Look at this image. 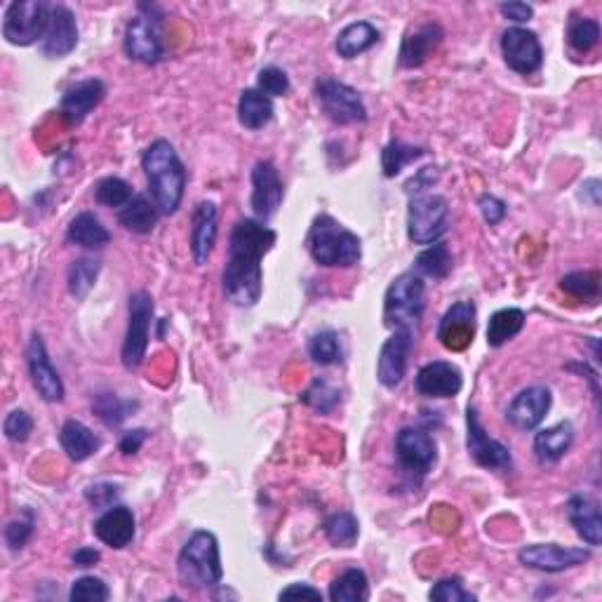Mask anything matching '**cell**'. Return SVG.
I'll return each instance as SVG.
<instances>
[{
  "instance_id": "46",
  "label": "cell",
  "mask_w": 602,
  "mask_h": 602,
  "mask_svg": "<svg viewBox=\"0 0 602 602\" xmlns=\"http://www.w3.org/2000/svg\"><path fill=\"white\" fill-rule=\"evenodd\" d=\"M257 90L264 92L266 97H285L290 92V78L278 66H266L257 76Z\"/></svg>"
},
{
  "instance_id": "42",
  "label": "cell",
  "mask_w": 602,
  "mask_h": 602,
  "mask_svg": "<svg viewBox=\"0 0 602 602\" xmlns=\"http://www.w3.org/2000/svg\"><path fill=\"white\" fill-rule=\"evenodd\" d=\"M99 269H102V266H99L97 259H90V257L76 259V262L71 264V269H69V292L73 294V297H76V299L88 297V292L97 283Z\"/></svg>"
},
{
  "instance_id": "51",
  "label": "cell",
  "mask_w": 602,
  "mask_h": 602,
  "mask_svg": "<svg viewBox=\"0 0 602 602\" xmlns=\"http://www.w3.org/2000/svg\"><path fill=\"white\" fill-rule=\"evenodd\" d=\"M478 205H480V214H483V219L490 226H497L504 222V217H506L504 200H499L497 196H483Z\"/></svg>"
},
{
  "instance_id": "53",
  "label": "cell",
  "mask_w": 602,
  "mask_h": 602,
  "mask_svg": "<svg viewBox=\"0 0 602 602\" xmlns=\"http://www.w3.org/2000/svg\"><path fill=\"white\" fill-rule=\"evenodd\" d=\"M146 438H149V431H146V428H135V431L123 433V438H120V445H118L120 452H123L125 457H132V454L142 450Z\"/></svg>"
},
{
  "instance_id": "55",
  "label": "cell",
  "mask_w": 602,
  "mask_h": 602,
  "mask_svg": "<svg viewBox=\"0 0 602 602\" xmlns=\"http://www.w3.org/2000/svg\"><path fill=\"white\" fill-rule=\"evenodd\" d=\"M71 560H73V565L76 567H92V565H97L99 560H102V553L97 551V548H78L76 553L71 555Z\"/></svg>"
},
{
  "instance_id": "20",
  "label": "cell",
  "mask_w": 602,
  "mask_h": 602,
  "mask_svg": "<svg viewBox=\"0 0 602 602\" xmlns=\"http://www.w3.org/2000/svg\"><path fill=\"white\" fill-rule=\"evenodd\" d=\"M78 45V24H76V15H73L71 8L66 5H55L52 3V12H50V26L48 33H45L43 43H40V52L43 57L48 59H62L66 55H71Z\"/></svg>"
},
{
  "instance_id": "4",
  "label": "cell",
  "mask_w": 602,
  "mask_h": 602,
  "mask_svg": "<svg viewBox=\"0 0 602 602\" xmlns=\"http://www.w3.org/2000/svg\"><path fill=\"white\" fill-rule=\"evenodd\" d=\"M177 572L179 581L193 591H210L222 584L224 567L217 537L207 530L193 532L179 553Z\"/></svg>"
},
{
  "instance_id": "17",
  "label": "cell",
  "mask_w": 602,
  "mask_h": 602,
  "mask_svg": "<svg viewBox=\"0 0 602 602\" xmlns=\"http://www.w3.org/2000/svg\"><path fill=\"white\" fill-rule=\"evenodd\" d=\"M283 198L285 189L276 165L271 160H259L252 167V210L257 214V219H262V222L271 219L278 212Z\"/></svg>"
},
{
  "instance_id": "44",
  "label": "cell",
  "mask_w": 602,
  "mask_h": 602,
  "mask_svg": "<svg viewBox=\"0 0 602 602\" xmlns=\"http://www.w3.org/2000/svg\"><path fill=\"white\" fill-rule=\"evenodd\" d=\"M560 290L574 299H598L600 294V276L591 271H574L560 280Z\"/></svg>"
},
{
  "instance_id": "47",
  "label": "cell",
  "mask_w": 602,
  "mask_h": 602,
  "mask_svg": "<svg viewBox=\"0 0 602 602\" xmlns=\"http://www.w3.org/2000/svg\"><path fill=\"white\" fill-rule=\"evenodd\" d=\"M428 598L436 602H473L476 600V595L466 591L459 577H447V579H440L438 584L431 588Z\"/></svg>"
},
{
  "instance_id": "34",
  "label": "cell",
  "mask_w": 602,
  "mask_h": 602,
  "mask_svg": "<svg viewBox=\"0 0 602 602\" xmlns=\"http://www.w3.org/2000/svg\"><path fill=\"white\" fill-rule=\"evenodd\" d=\"M370 598V581L360 567L344 570L330 584V600L334 602H363Z\"/></svg>"
},
{
  "instance_id": "22",
  "label": "cell",
  "mask_w": 602,
  "mask_h": 602,
  "mask_svg": "<svg viewBox=\"0 0 602 602\" xmlns=\"http://www.w3.org/2000/svg\"><path fill=\"white\" fill-rule=\"evenodd\" d=\"M106 97V85L99 78L78 80L64 92L62 102H59V113L69 125H80Z\"/></svg>"
},
{
  "instance_id": "52",
  "label": "cell",
  "mask_w": 602,
  "mask_h": 602,
  "mask_svg": "<svg viewBox=\"0 0 602 602\" xmlns=\"http://www.w3.org/2000/svg\"><path fill=\"white\" fill-rule=\"evenodd\" d=\"M499 12L508 19V22H513V24H525V22H530V19L534 17L532 5L518 3V0H513V3H501L499 5Z\"/></svg>"
},
{
  "instance_id": "31",
  "label": "cell",
  "mask_w": 602,
  "mask_h": 602,
  "mask_svg": "<svg viewBox=\"0 0 602 602\" xmlns=\"http://www.w3.org/2000/svg\"><path fill=\"white\" fill-rule=\"evenodd\" d=\"M273 102L257 88L243 90L238 99V120L247 130H262L273 120Z\"/></svg>"
},
{
  "instance_id": "2",
  "label": "cell",
  "mask_w": 602,
  "mask_h": 602,
  "mask_svg": "<svg viewBox=\"0 0 602 602\" xmlns=\"http://www.w3.org/2000/svg\"><path fill=\"white\" fill-rule=\"evenodd\" d=\"M142 167L149 179L151 200L160 214H175L184 200L186 170L175 146L167 139H156L142 156Z\"/></svg>"
},
{
  "instance_id": "16",
  "label": "cell",
  "mask_w": 602,
  "mask_h": 602,
  "mask_svg": "<svg viewBox=\"0 0 602 602\" xmlns=\"http://www.w3.org/2000/svg\"><path fill=\"white\" fill-rule=\"evenodd\" d=\"M414 346V334L405 330H393L389 339L384 341L377 360V377L381 386L386 389H396L400 381L405 379L407 363H410V353Z\"/></svg>"
},
{
  "instance_id": "18",
  "label": "cell",
  "mask_w": 602,
  "mask_h": 602,
  "mask_svg": "<svg viewBox=\"0 0 602 602\" xmlns=\"http://www.w3.org/2000/svg\"><path fill=\"white\" fill-rule=\"evenodd\" d=\"M476 337V304L457 301L452 309L440 318L438 339L447 351H466Z\"/></svg>"
},
{
  "instance_id": "30",
  "label": "cell",
  "mask_w": 602,
  "mask_h": 602,
  "mask_svg": "<svg viewBox=\"0 0 602 602\" xmlns=\"http://www.w3.org/2000/svg\"><path fill=\"white\" fill-rule=\"evenodd\" d=\"M158 217H160V212H158L156 203L146 196H142V193H135L130 203L118 210V224L127 231L139 233V236H146V233H151L153 229H156Z\"/></svg>"
},
{
  "instance_id": "6",
  "label": "cell",
  "mask_w": 602,
  "mask_h": 602,
  "mask_svg": "<svg viewBox=\"0 0 602 602\" xmlns=\"http://www.w3.org/2000/svg\"><path fill=\"white\" fill-rule=\"evenodd\" d=\"M450 231V203L438 193H414L407 207V238L414 245H433Z\"/></svg>"
},
{
  "instance_id": "9",
  "label": "cell",
  "mask_w": 602,
  "mask_h": 602,
  "mask_svg": "<svg viewBox=\"0 0 602 602\" xmlns=\"http://www.w3.org/2000/svg\"><path fill=\"white\" fill-rule=\"evenodd\" d=\"M318 106L332 123L358 125L367 120V109L363 97L351 85L334 78H320L316 83Z\"/></svg>"
},
{
  "instance_id": "37",
  "label": "cell",
  "mask_w": 602,
  "mask_h": 602,
  "mask_svg": "<svg viewBox=\"0 0 602 602\" xmlns=\"http://www.w3.org/2000/svg\"><path fill=\"white\" fill-rule=\"evenodd\" d=\"M360 525L356 515L349 511L334 513L325 523V537L334 548H351L358 541Z\"/></svg>"
},
{
  "instance_id": "40",
  "label": "cell",
  "mask_w": 602,
  "mask_h": 602,
  "mask_svg": "<svg viewBox=\"0 0 602 602\" xmlns=\"http://www.w3.org/2000/svg\"><path fill=\"white\" fill-rule=\"evenodd\" d=\"M600 40V24L588 17H572L567 24V43L574 52H591Z\"/></svg>"
},
{
  "instance_id": "28",
  "label": "cell",
  "mask_w": 602,
  "mask_h": 602,
  "mask_svg": "<svg viewBox=\"0 0 602 602\" xmlns=\"http://www.w3.org/2000/svg\"><path fill=\"white\" fill-rule=\"evenodd\" d=\"M574 443V426L570 421H560L551 428H544L534 436V454L541 464H555L570 452Z\"/></svg>"
},
{
  "instance_id": "10",
  "label": "cell",
  "mask_w": 602,
  "mask_h": 602,
  "mask_svg": "<svg viewBox=\"0 0 602 602\" xmlns=\"http://www.w3.org/2000/svg\"><path fill=\"white\" fill-rule=\"evenodd\" d=\"M398 464L414 480L426 478L438 461V447L431 433L407 426L396 438Z\"/></svg>"
},
{
  "instance_id": "36",
  "label": "cell",
  "mask_w": 602,
  "mask_h": 602,
  "mask_svg": "<svg viewBox=\"0 0 602 602\" xmlns=\"http://www.w3.org/2000/svg\"><path fill=\"white\" fill-rule=\"evenodd\" d=\"M137 407L139 405L135 400H123L118 398L116 393H99V396L92 400V410H95L97 417L102 419L106 426H120Z\"/></svg>"
},
{
  "instance_id": "48",
  "label": "cell",
  "mask_w": 602,
  "mask_h": 602,
  "mask_svg": "<svg viewBox=\"0 0 602 602\" xmlns=\"http://www.w3.org/2000/svg\"><path fill=\"white\" fill-rule=\"evenodd\" d=\"M3 431L10 443H26L33 433L31 414L24 410H12L3 421Z\"/></svg>"
},
{
  "instance_id": "26",
  "label": "cell",
  "mask_w": 602,
  "mask_h": 602,
  "mask_svg": "<svg viewBox=\"0 0 602 602\" xmlns=\"http://www.w3.org/2000/svg\"><path fill=\"white\" fill-rule=\"evenodd\" d=\"M567 518H570L572 527L588 546L602 544V518L598 501L586 497V494H574L567 501Z\"/></svg>"
},
{
  "instance_id": "41",
  "label": "cell",
  "mask_w": 602,
  "mask_h": 602,
  "mask_svg": "<svg viewBox=\"0 0 602 602\" xmlns=\"http://www.w3.org/2000/svg\"><path fill=\"white\" fill-rule=\"evenodd\" d=\"M301 400H304L306 405L313 407V410L320 414H330V412H334V407L341 403V391L332 384L330 379L318 377L309 386V389L301 393Z\"/></svg>"
},
{
  "instance_id": "5",
  "label": "cell",
  "mask_w": 602,
  "mask_h": 602,
  "mask_svg": "<svg viewBox=\"0 0 602 602\" xmlns=\"http://www.w3.org/2000/svg\"><path fill=\"white\" fill-rule=\"evenodd\" d=\"M426 311V285L417 271L400 273L384 297V323L391 330H417Z\"/></svg>"
},
{
  "instance_id": "8",
  "label": "cell",
  "mask_w": 602,
  "mask_h": 602,
  "mask_svg": "<svg viewBox=\"0 0 602 602\" xmlns=\"http://www.w3.org/2000/svg\"><path fill=\"white\" fill-rule=\"evenodd\" d=\"M151 323H153V297L146 290H139L130 297V306H127V332L123 341V358L125 370H139L149 351V337H151Z\"/></svg>"
},
{
  "instance_id": "32",
  "label": "cell",
  "mask_w": 602,
  "mask_h": 602,
  "mask_svg": "<svg viewBox=\"0 0 602 602\" xmlns=\"http://www.w3.org/2000/svg\"><path fill=\"white\" fill-rule=\"evenodd\" d=\"M379 43L377 26L370 22H353L346 29L339 31L337 36V52L341 59H356L363 52L372 50Z\"/></svg>"
},
{
  "instance_id": "13",
  "label": "cell",
  "mask_w": 602,
  "mask_h": 602,
  "mask_svg": "<svg viewBox=\"0 0 602 602\" xmlns=\"http://www.w3.org/2000/svg\"><path fill=\"white\" fill-rule=\"evenodd\" d=\"M26 367H29L31 384L33 389L38 391V396L43 398L45 403H62L66 396L64 381L57 374L55 367H52L48 349H45V341L38 332L33 334L29 339V346H26Z\"/></svg>"
},
{
  "instance_id": "38",
  "label": "cell",
  "mask_w": 602,
  "mask_h": 602,
  "mask_svg": "<svg viewBox=\"0 0 602 602\" xmlns=\"http://www.w3.org/2000/svg\"><path fill=\"white\" fill-rule=\"evenodd\" d=\"M421 156H424V149H419V146H410L405 142L386 144L384 151H381V170H384V177H398L400 172H403V167L419 160Z\"/></svg>"
},
{
  "instance_id": "33",
  "label": "cell",
  "mask_w": 602,
  "mask_h": 602,
  "mask_svg": "<svg viewBox=\"0 0 602 602\" xmlns=\"http://www.w3.org/2000/svg\"><path fill=\"white\" fill-rule=\"evenodd\" d=\"M525 327V311L520 309H501L492 313L490 325H487V346L499 349L506 341L518 337Z\"/></svg>"
},
{
  "instance_id": "54",
  "label": "cell",
  "mask_w": 602,
  "mask_h": 602,
  "mask_svg": "<svg viewBox=\"0 0 602 602\" xmlns=\"http://www.w3.org/2000/svg\"><path fill=\"white\" fill-rule=\"evenodd\" d=\"M280 600H292V598H311V600H323V593L318 588H313L309 584H292L280 591L278 595Z\"/></svg>"
},
{
  "instance_id": "35",
  "label": "cell",
  "mask_w": 602,
  "mask_h": 602,
  "mask_svg": "<svg viewBox=\"0 0 602 602\" xmlns=\"http://www.w3.org/2000/svg\"><path fill=\"white\" fill-rule=\"evenodd\" d=\"M414 271L419 273L421 278H433V280H443L447 278V273L452 271V252L445 243H433L428 245L424 252L417 254L414 259Z\"/></svg>"
},
{
  "instance_id": "43",
  "label": "cell",
  "mask_w": 602,
  "mask_h": 602,
  "mask_svg": "<svg viewBox=\"0 0 602 602\" xmlns=\"http://www.w3.org/2000/svg\"><path fill=\"white\" fill-rule=\"evenodd\" d=\"M132 196H135V193H132L130 184H127L125 179H120V177H106L95 186V200H97V203L104 205V207H113V210H120V207H125L132 200Z\"/></svg>"
},
{
  "instance_id": "23",
  "label": "cell",
  "mask_w": 602,
  "mask_h": 602,
  "mask_svg": "<svg viewBox=\"0 0 602 602\" xmlns=\"http://www.w3.org/2000/svg\"><path fill=\"white\" fill-rule=\"evenodd\" d=\"M219 236V210L212 200H203L196 205V210L191 214V254L193 262L203 266L217 245Z\"/></svg>"
},
{
  "instance_id": "19",
  "label": "cell",
  "mask_w": 602,
  "mask_h": 602,
  "mask_svg": "<svg viewBox=\"0 0 602 602\" xmlns=\"http://www.w3.org/2000/svg\"><path fill=\"white\" fill-rule=\"evenodd\" d=\"M414 389L424 398H454L464 389V374L454 363L433 360L417 372Z\"/></svg>"
},
{
  "instance_id": "49",
  "label": "cell",
  "mask_w": 602,
  "mask_h": 602,
  "mask_svg": "<svg viewBox=\"0 0 602 602\" xmlns=\"http://www.w3.org/2000/svg\"><path fill=\"white\" fill-rule=\"evenodd\" d=\"M33 534V518L29 515V518H19V520H12V523H8V527H5V541H8V546L12 548V551H19V548L26 546V541L31 539Z\"/></svg>"
},
{
  "instance_id": "50",
  "label": "cell",
  "mask_w": 602,
  "mask_h": 602,
  "mask_svg": "<svg viewBox=\"0 0 602 602\" xmlns=\"http://www.w3.org/2000/svg\"><path fill=\"white\" fill-rule=\"evenodd\" d=\"M118 494H120V490L116 485L97 483V485H90L88 490H85V499H88L95 508H99V511H106V508H111L113 504H116Z\"/></svg>"
},
{
  "instance_id": "3",
  "label": "cell",
  "mask_w": 602,
  "mask_h": 602,
  "mask_svg": "<svg viewBox=\"0 0 602 602\" xmlns=\"http://www.w3.org/2000/svg\"><path fill=\"white\" fill-rule=\"evenodd\" d=\"M311 259L327 269H351L363 257V247L356 233L339 224L330 214H320L313 219L309 236H306Z\"/></svg>"
},
{
  "instance_id": "14",
  "label": "cell",
  "mask_w": 602,
  "mask_h": 602,
  "mask_svg": "<svg viewBox=\"0 0 602 602\" xmlns=\"http://www.w3.org/2000/svg\"><path fill=\"white\" fill-rule=\"evenodd\" d=\"M160 19H149V17H132L125 26V38L123 48L125 55L135 59L139 64L153 66L165 57V45L158 31Z\"/></svg>"
},
{
  "instance_id": "11",
  "label": "cell",
  "mask_w": 602,
  "mask_h": 602,
  "mask_svg": "<svg viewBox=\"0 0 602 602\" xmlns=\"http://www.w3.org/2000/svg\"><path fill=\"white\" fill-rule=\"evenodd\" d=\"M466 447L468 454L476 459L478 466L492 468V471H506L511 468L513 457L511 450L499 440H494L490 433L485 431V426L480 424L478 410L468 405L466 410Z\"/></svg>"
},
{
  "instance_id": "39",
  "label": "cell",
  "mask_w": 602,
  "mask_h": 602,
  "mask_svg": "<svg viewBox=\"0 0 602 602\" xmlns=\"http://www.w3.org/2000/svg\"><path fill=\"white\" fill-rule=\"evenodd\" d=\"M309 356L316 365L330 367L341 363V341L339 334L332 330H320L309 339Z\"/></svg>"
},
{
  "instance_id": "45",
  "label": "cell",
  "mask_w": 602,
  "mask_h": 602,
  "mask_svg": "<svg viewBox=\"0 0 602 602\" xmlns=\"http://www.w3.org/2000/svg\"><path fill=\"white\" fill-rule=\"evenodd\" d=\"M111 598L109 586L99 577H80L73 581L69 600L71 602H106Z\"/></svg>"
},
{
  "instance_id": "56",
  "label": "cell",
  "mask_w": 602,
  "mask_h": 602,
  "mask_svg": "<svg viewBox=\"0 0 602 602\" xmlns=\"http://www.w3.org/2000/svg\"><path fill=\"white\" fill-rule=\"evenodd\" d=\"M581 196H584V193H588V196H591V203L593 205H600V182L598 179H588V182L581 186Z\"/></svg>"
},
{
  "instance_id": "1",
  "label": "cell",
  "mask_w": 602,
  "mask_h": 602,
  "mask_svg": "<svg viewBox=\"0 0 602 602\" xmlns=\"http://www.w3.org/2000/svg\"><path fill=\"white\" fill-rule=\"evenodd\" d=\"M276 231L257 219H240L229 240V262L224 269V294L233 306L252 309L262 299V259L276 245Z\"/></svg>"
},
{
  "instance_id": "29",
  "label": "cell",
  "mask_w": 602,
  "mask_h": 602,
  "mask_svg": "<svg viewBox=\"0 0 602 602\" xmlns=\"http://www.w3.org/2000/svg\"><path fill=\"white\" fill-rule=\"evenodd\" d=\"M66 240L78 247H85V250H102V247L111 243V231L92 212H80L78 217L71 219Z\"/></svg>"
},
{
  "instance_id": "21",
  "label": "cell",
  "mask_w": 602,
  "mask_h": 602,
  "mask_svg": "<svg viewBox=\"0 0 602 602\" xmlns=\"http://www.w3.org/2000/svg\"><path fill=\"white\" fill-rule=\"evenodd\" d=\"M551 403V391H548L546 386H530V389H523L511 400V405H508V424L518 428V431H534V428L546 419L548 410H551Z\"/></svg>"
},
{
  "instance_id": "24",
  "label": "cell",
  "mask_w": 602,
  "mask_h": 602,
  "mask_svg": "<svg viewBox=\"0 0 602 602\" xmlns=\"http://www.w3.org/2000/svg\"><path fill=\"white\" fill-rule=\"evenodd\" d=\"M137 532L135 513L127 506H111L95 520V534L102 544L111 548H127Z\"/></svg>"
},
{
  "instance_id": "15",
  "label": "cell",
  "mask_w": 602,
  "mask_h": 602,
  "mask_svg": "<svg viewBox=\"0 0 602 602\" xmlns=\"http://www.w3.org/2000/svg\"><path fill=\"white\" fill-rule=\"evenodd\" d=\"M520 565L530 567V570L539 572H565L572 567H579L591 560V551L588 548H572V546H558V544H532L525 546L518 553Z\"/></svg>"
},
{
  "instance_id": "12",
  "label": "cell",
  "mask_w": 602,
  "mask_h": 602,
  "mask_svg": "<svg viewBox=\"0 0 602 602\" xmlns=\"http://www.w3.org/2000/svg\"><path fill=\"white\" fill-rule=\"evenodd\" d=\"M501 55H504L508 69L523 73V76L539 71L544 64L539 36L530 29H523V26H511L501 33Z\"/></svg>"
},
{
  "instance_id": "7",
  "label": "cell",
  "mask_w": 602,
  "mask_h": 602,
  "mask_svg": "<svg viewBox=\"0 0 602 602\" xmlns=\"http://www.w3.org/2000/svg\"><path fill=\"white\" fill-rule=\"evenodd\" d=\"M52 3L45 0H15L8 5L3 17V36L10 45L26 48V45L43 43L50 26Z\"/></svg>"
},
{
  "instance_id": "25",
  "label": "cell",
  "mask_w": 602,
  "mask_h": 602,
  "mask_svg": "<svg viewBox=\"0 0 602 602\" xmlns=\"http://www.w3.org/2000/svg\"><path fill=\"white\" fill-rule=\"evenodd\" d=\"M443 43V29L440 24H421L419 29L410 31L400 45V66L405 69H419L426 59L438 50Z\"/></svg>"
},
{
  "instance_id": "27",
  "label": "cell",
  "mask_w": 602,
  "mask_h": 602,
  "mask_svg": "<svg viewBox=\"0 0 602 602\" xmlns=\"http://www.w3.org/2000/svg\"><path fill=\"white\" fill-rule=\"evenodd\" d=\"M59 443H62L66 457L76 461V464L90 459L102 447V440H99L97 433L78 419L64 421L62 431H59Z\"/></svg>"
}]
</instances>
